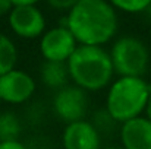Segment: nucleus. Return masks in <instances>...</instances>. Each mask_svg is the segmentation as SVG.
I'll list each match as a JSON object with an SVG mask.
<instances>
[{"instance_id":"nucleus-1","label":"nucleus","mask_w":151,"mask_h":149,"mask_svg":"<svg viewBox=\"0 0 151 149\" xmlns=\"http://www.w3.org/2000/svg\"><path fill=\"white\" fill-rule=\"evenodd\" d=\"M66 26L79 44L101 46L116 34L117 16L107 0H81L69 10Z\"/></svg>"},{"instance_id":"nucleus-2","label":"nucleus","mask_w":151,"mask_h":149,"mask_svg":"<svg viewBox=\"0 0 151 149\" xmlns=\"http://www.w3.org/2000/svg\"><path fill=\"white\" fill-rule=\"evenodd\" d=\"M69 75L76 86L87 91H99L104 88L113 75L110 54L101 46L81 44L68 60Z\"/></svg>"},{"instance_id":"nucleus-3","label":"nucleus","mask_w":151,"mask_h":149,"mask_svg":"<svg viewBox=\"0 0 151 149\" xmlns=\"http://www.w3.org/2000/svg\"><path fill=\"white\" fill-rule=\"evenodd\" d=\"M151 95L148 83L142 78L120 76L109 89L107 94V113L114 121H128L147 108Z\"/></svg>"},{"instance_id":"nucleus-4","label":"nucleus","mask_w":151,"mask_h":149,"mask_svg":"<svg viewBox=\"0 0 151 149\" xmlns=\"http://www.w3.org/2000/svg\"><path fill=\"white\" fill-rule=\"evenodd\" d=\"M113 70L120 76L141 78L148 67V50L135 37L119 38L110 51Z\"/></svg>"},{"instance_id":"nucleus-5","label":"nucleus","mask_w":151,"mask_h":149,"mask_svg":"<svg viewBox=\"0 0 151 149\" xmlns=\"http://www.w3.org/2000/svg\"><path fill=\"white\" fill-rule=\"evenodd\" d=\"M76 47L78 41L66 25L44 32L40 43L41 54L49 61H68Z\"/></svg>"},{"instance_id":"nucleus-6","label":"nucleus","mask_w":151,"mask_h":149,"mask_svg":"<svg viewBox=\"0 0 151 149\" xmlns=\"http://www.w3.org/2000/svg\"><path fill=\"white\" fill-rule=\"evenodd\" d=\"M53 107L57 117L68 124L82 120L87 111L85 89L79 86H63L56 94Z\"/></svg>"},{"instance_id":"nucleus-7","label":"nucleus","mask_w":151,"mask_h":149,"mask_svg":"<svg viewBox=\"0 0 151 149\" xmlns=\"http://www.w3.org/2000/svg\"><path fill=\"white\" fill-rule=\"evenodd\" d=\"M9 25L12 31L22 38H37L44 32L46 21L35 4L13 6L9 13Z\"/></svg>"},{"instance_id":"nucleus-8","label":"nucleus","mask_w":151,"mask_h":149,"mask_svg":"<svg viewBox=\"0 0 151 149\" xmlns=\"http://www.w3.org/2000/svg\"><path fill=\"white\" fill-rule=\"evenodd\" d=\"M34 91H35L34 79L22 70L12 69L0 76L1 101L10 104H21L29 98L34 94Z\"/></svg>"},{"instance_id":"nucleus-9","label":"nucleus","mask_w":151,"mask_h":149,"mask_svg":"<svg viewBox=\"0 0 151 149\" xmlns=\"http://www.w3.org/2000/svg\"><path fill=\"white\" fill-rule=\"evenodd\" d=\"M65 149H100V136L94 124L79 120L69 123L63 132Z\"/></svg>"},{"instance_id":"nucleus-10","label":"nucleus","mask_w":151,"mask_h":149,"mask_svg":"<svg viewBox=\"0 0 151 149\" xmlns=\"http://www.w3.org/2000/svg\"><path fill=\"white\" fill-rule=\"evenodd\" d=\"M120 138L125 149H151V120L139 115L125 121Z\"/></svg>"},{"instance_id":"nucleus-11","label":"nucleus","mask_w":151,"mask_h":149,"mask_svg":"<svg viewBox=\"0 0 151 149\" xmlns=\"http://www.w3.org/2000/svg\"><path fill=\"white\" fill-rule=\"evenodd\" d=\"M68 61H49L46 60L41 67V79L43 82L54 89H62L66 86L69 78Z\"/></svg>"},{"instance_id":"nucleus-12","label":"nucleus","mask_w":151,"mask_h":149,"mask_svg":"<svg viewBox=\"0 0 151 149\" xmlns=\"http://www.w3.org/2000/svg\"><path fill=\"white\" fill-rule=\"evenodd\" d=\"M21 135V121L18 117L6 111L0 114V140H16Z\"/></svg>"},{"instance_id":"nucleus-13","label":"nucleus","mask_w":151,"mask_h":149,"mask_svg":"<svg viewBox=\"0 0 151 149\" xmlns=\"http://www.w3.org/2000/svg\"><path fill=\"white\" fill-rule=\"evenodd\" d=\"M16 63V48L13 43L0 32V76L15 69Z\"/></svg>"},{"instance_id":"nucleus-14","label":"nucleus","mask_w":151,"mask_h":149,"mask_svg":"<svg viewBox=\"0 0 151 149\" xmlns=\"http://www.w3.org/2000/svg\"><path fill=\"white\" fill-rule=\"evenodd\" d=\"M113 7L120 9L123 12L129 13H138L145 9H148L151 4V0H107Z\"/></svg>"},{"instance_id":"nucleus-15","label":"nucleus","mask_w":151,"mask_h":149,"mask_svg":"<svg viewBox=\"0 0 151 149\" xmlns=\"http://www.w3.org/2000/svg\"><path fill=\"white\" fill-rule=\"evenodd\" d=\"M81 0H47V3L54 9H60V10H70L76 3H79Z\"/></svg>"},{"instance_id":"nucleus-16","label":"nucleus","mask_w":151,"mask_h":149,"mask_svg":"<svg viewBox=\"0 0 151 149\" xmlns=\"http://www.w3.org/2000/svg\"><path fill=\"white\" fill-rule=\"evenodd\" d=\"M0 149H27L22 142L16 140H0Z\"/></svg>"},{"instance_id":"nucleus-17","label":"nucleus","mask_w":151,"mask_h":149,"mask_svg":"<svg viewBox=\"0 0 151 149\" xmlns=\"http://www.w3.org/2000/svg\"><path fill=\"white\" fill-rule=\"evenodd\" d=\"M12 9H13V1L12 0H0V16L9 15Z\"/></svg>"},{"instance_id":"nucleus-18","label":"nucleus","mask_w":151,"mask_h":149,"mask_svg":"<svg viewBox=\"0 0 151 149\" xmlns=\"http://www.w3.org/2000/svg\"><path fill=\"white\" fill-rule=\"evenodd\" d=\"M13 6H24V4H35L40 0H12Z\"/></svg>"},{"instance_id":"nucleus-19","label":"nucleus","mask_w":151,"mask_h":149,"mask_svg":"<svg viewBox=\"0 0 151 149\" xmlns=\"http://www.w3.org/2000/svg\"><path fill=\"white\" fill-rule=\"evenodd\" d=\"M145 113H147V117L151 120V95L148 98V102H147V108H145Z\"/></svg>"},{"instance_id":"nucleus-20","label":"nucleus","mask_w":151,"mask_h":149,"mask_svg":"<svg viewBox=\"0 0 151 149\" xmlns=\"http://www.w3.org/2000/svg\"><path fill=\"white\" fill-rule=\"evenodd\" d=\"M104 149H125V148H117V146H109V148H104Z\"/></svg>"},{"instance_id":"nucleus-21","label":"nucleus","mask_w":151,"mask_h":149,"mask_svg":"<svg viewBox=\"0 0 151 149\" xmlns=\"http://www.w3.org/2000/svg\"><path fill=\"white\" fill-rule=\"evenodd\" d=\"M0 102H1V97H0Z\"/></svg>"}]
</instances>
